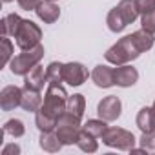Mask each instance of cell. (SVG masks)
Here are the masks:
<instances>
[{
    "mask_svg": "<svg viewBox=\"0 0 155 155\" xmlns=\"http://www.w3.org/2000/svg\"><path fill=\"white\" fill-rule=\"evenodd\" d=\"M153 33L146 31V29H139L131 35H126L122 37L120 40H117L106 53H104V58L110 62V64H115V66H122V64H128L135 58H139L144 51L151 49L153 46Z\"/></svg>",
    "mask_w": 155,
    "mask_h": 155,
    "instance_id": "obj_1",
    "label": "cell"
},
{
    "mask_svg": "<svg viewBox=\"0 0 155 155\" xmlns=\"http://www.w3.org/2000/svg\"><path fill=\"white\" fill-rule=\"evenodd\" d=\"M66 101H68V93H66L64 86L58 82H48L40 111H44L46 115L58 120V117L66 111Z\"/></svg>",
    "mask_w": 155,
    "mask_h": 155,
    "instance_id": "obj_2",
    "label": "cell"
},
{
    "mask_svg": "<svg viewBox=\"0 0 155 155\" xmlns=\"http://www.w3.org/2000/svg\"><path fill=\"white\" fill-rule=\"evenodd\" d=\"M81 131H82V124H81V119H79V117H75V115L69 113V111H64V113L58 117L55 133L58 135V139H60V142H62L64 146L77 144Z\"/></svg>",
    "mask_w": 155,
    "mask_h": 155,
    "instance_id": "obj_3",
    "label": "cell"
},
{
    "mask_svg": "<svg viewBox=\"0 0 155 155\" xmlns=\"http://www.w3.org/2000/svg\"><path fill=\"white\" fill-rule=\"evenodd\" d=\"M42 57H44V46H42V44L35 46L33 49H22V53H18L17 57L11 58L9 69H11L13 75H22V77H24V75H28L37 64H40Z\"/></svg>",
    "mask_w": 155,
    "mask_h": 155,
    "instance_id": "obj_4",
    "label": "cell"
},
{
    "mask_svg": "<svg viewBox=\"0 0 155 155\" xmlns=\"http://www.w3.org/2000/svg\"><path fill=\"white\" fill-rule=\"evenodd\" d=\"M102 142L108 146V148H117V150H122V151H131L135 148V135L124 128H108L106 133L102 135Z\"/></svg>",
    "mask_w": 155,
    "mask_h": 155,
    "instance_id": "obj_5",
    "label": "cell"
},
{
    "mask_svg": "<svg viewBox=\"0 0 155 155\" xmlns=\"http://www.w3.org/2000/svg\"><path fill=\"white\" fill-rule=\"evenodd\" d=\"M42 38V29L33 22V20H22L17 35H15V42L20 49H33L35 46L40 44Z\"/></svg>",
    "mask_w": 155,
    "mask_h": 155,
    "instance_id": "obj_6",
    "label": "cell"
},
{
    "mask_svg": "<svg viewBox=\"0 0 155 155\" xmlns=\"http://www.w3.org/2000/svg\"><path fill=\"white\" fill-rule=\"evenodd\" d=\"M120 111H122V102L117 95H108L104 97L99 106H97V113H99V119L106 120V122H113L120 117Z\"/></svg>",
    "mask_w": 155,
    "mask_h": 155,
    "instance_id": "obj_7",
    "label": "cell"
},
{
    "mask_svg": "<svg viewBox=\"0 0 155 155\" xmlns=\"http://www.w3.org/2000/svg\"><path fill=\"white\" fill-rule=\"evenodd\" d=\"M62 77H64V82L77 88V86H82L86 81H88V69L84 64L81 62H68L64 64V71H62Z\"/></svg>",
    "mask_w": 155,
    "mask_h": 155,
    "instance_id": "obj_8",
    "label": "cell"
},
{
    "mask_svg": "<svg viewBox=\"0 0 155 155\" xmlns=\"http://www.w3.org/2000/svg\"><path fill=\"white\" fill-rule=\"evenodd\" d=\"M22 91L18 86H6L0 91V108L4 111H11L22 102Z\"/></svg>",
    "mask_w": 155,
    "mask_h": 155,
    "instance_id": "obj_9",
    "label": "cell"
},
{
    "mask_svg": "<svg viewBox=\"0 0 155 155\" xmlns=\"http://www.w3.org/2000/svg\"><path fill=\"white\" fill-rule=\"evenodd\" d=\"M44 84H48V71L40 64H37L28 75H24V88H28V90L42 91Z\"/></svg>",
    "mask_w": 155,
    "mask_h": 155,
    "instance_id": "obj_10",
    "label": "cell"
},
{
    "mask_svg": "<svg viewBox=\"0 0 155 155\" xmlns=\"http://www.w3.org/2000/svg\"><path fill=\"white\" fill-rule=\"evenodd\" d=\"M113 73H115V84L120 88H130L139 81V71L130 64H122V66L113 68Z\"/></svg>",
    "mask_w": 155,
    "mask_h": 155,
    "instance_id": "obj_11",
    "label": "cell"
},
{
    "mask_svg": "<svg viewBox=\"0 0 155 155\" xmlns=\"http://www.w3.org/2000/svg\"><path fill=\"white\" fill-rule=\"evenodd\" d=\"M35 13L44 24H53L60 17V8L55 2H51V0H40L38 6L35 8Z\"/></svg>",
    "mask_w": 155,
    "mask_h": 155,
    "instance_id": "obj_12",
    "label": "cell"
},
{
    "mask_svg": "<svg viewBox=\"0 0 155 155\" xmlns=\"http://www.w3.org/2000/svg\"><path fill=\"white\" fill-rule=\"evenodd\" d=\"M91 81H93L95 86H99V88H111V86H115V73H113V68L104 66V64L95 66V69L91 71Z\"/></svg>",
    "mask_w": 155,
    "mask_h": 155,
    "instance_id": "obj_13",
    "label": "cell"
},
{
    "mask_svg": "<svg viewBox=\"0 0 155 155\" xmlns=\"http://www.w3.org/2000/svg\"><path fill=\"white\" fill-rule=\"evenodd\" d=\"M135 122L142 133H155V111H153V108H148V106L140 108Z\"/></svg>",
    "mask_w": 155,
    "mask_h": 155,
    "instance_id": "obj_14",
    "label": "cell"
},
{
    "mask_svg": "<svg viewBox=\"0 0 155 155\" xmlns=\"http://www.w3.org/2000/svg\"><path fill=\"white\" fill-rule=\"evenodd\" d=\"M20 106H22L26 111H38V110H40V106H42L40 91H35V90H28V88H24Z\"/></svg>",
    "mask_w": 155,
    "mask_h": 155,
    "instance_id": "obj_15",
    "label": "cell"
},
{
    "mask_svg": "<svg viewBox=\"0 0 155 155\" xmlns=\"http://www.w3.org/2000/svg\"><path fill=\"white\" fill-rule=\"evenodd\" d=\"M66 111H69V113H73L75 117L82 119V115H84V111H86V99H84V95H81V93L68 95Z\"/></svg>",
    "mask_w": 155,
    "mask_h": 155,
    "instance_id": "obj_16",
    "label": "cell"
},
{
    "mask_svg": "<svg viewBox=\"0 0 155 155\" xmlns=\"http://www.w3.org/2000/svg\"><path fill=\"white\" fill-rule=\"evenodd\" d=\"M38 144H40V148H42L44 151H49V153H57V151H60V148L64 146L55 131H42Z\"/></svg>",
    "mask_w": 155,
    "mask_h": 155,
    "instance_id": "obj_17",
    "label": "cell"
},
{
    "mask_svg": "<svg viewBox=\"0 0 155 155\" xmlns=\"http://www.w3.org/2000/svg\"><path fill=\"white\" fill-rule=\"evenodd\" d=\"M22 20L24 18H20L17 13H9L8 17H4L2 22H0V26H2V37H15Z\"/></svg>",
    "mask_w": 155,
    "mask_h": 155,
    "instance_id": "obj_18",
    "label": "cell"
},
{
    "mask_svg": "<svg viewBox=\"0 0 155 155\" xmlns=\"http://www.w3.org/2000/svg\"><path fill=\"white\" fill-rule=\"evenodd\" d=\"M117 8H119L122 18L126 20V24H133V22L137 20V17H139L137 0H120Z\"/></svg>",
    "mask_w": 155,
    "mask_h": 155,
    "instance_id": "obj_19",
    "label": "cell"
},
{
    "mask_svg": "<svg viewBox=\"0 0 155 155\" xmlns=\"http://www.w3.org/2000/svg\"><path fill=\"white\" fill-rule=\"evenodd\" d=\"M106 24H108V28H110V31H113V33H120L128 24H126V20L122 18V15H120V11H119V8L115 6L113 9H110V13H108V18H106Z\"/></svg>",
    "mask_w": 155,
    "mask_h": 155,
    "instance_id": "obj_20",
    "label": "cell"
},
{
    "mask_svg": "<svg viewBox=\"0 0 155 155\" xmlns=\"http://www.w3.org/2000/svg\"><path fill=\"white\" fill-rule=\"evenodd\" d=\"M82 130L88 131L90 135L97 137V139H102V135H104L106 130H108V124H106V120H102V119H90L88 122L82 124Z\"/></svg>",
    "mask_w": 155,
    "mask_h": 155,
    "instance_id": "obj_21",
    "label": "cell"
},
{
    "mask_svg": "<svg viewBox=\"0 0 155 155\" xmlns=\"http://www.w3.org/2000/svg\"><path fill=\"white\" fill-rule=\"evenodd\" d=\"M77 146H79L82 151H86V153H95L97 150H99V142H97V137H93V135H90L88 131H81V135H79V140H77Z\"/></svg>",
    "mask_w": 155,
    "mask_h": 155,
    "instance_id": "obj_22",
    "label": "cell"
},
{
    "mask_svg": "<svg viewBox=\"0 0 155 155\" xmlns=\"http://www.w3.org/2000/svg\"><path fill=\"white\" fill-rule=\"evenodd\" d=\"M35 124L40 131H55L57 119H53V117H49V115H46L44 111L38 110V111H35Z\"/></svg>",
    "mask_w": 155,
    "mask_h": 155,
    "instance_id": "obj_23",
    "label": "cell"
},
{
    "mask_svg": "<svg viewBox=\"0 0 155 155\" xmlns=\"http://www.w3.org/2000/svg\"><path fill=\"white\" fill-rule=\"evenodd\" d=\"M4 131H6L8 135H11V137L18 139V137H22V135L26 133V126H24V122H22L20 119H9V120L4 124Z\"/></svg>",
    "mask_w": 155,
    "mask_h": 155,
    "instance_id": "obj_24",
    "label": "cell"
},
{
    "mask_svg": "<svg viewBox=\"0 0 155 155\" xmlns=\"http://www.w3.org/2000/svg\"><path fill=\"white\" fill-rule=\"evenodd\" d=\"M46 71H48V82H58V84L64 82V77H62L64 64L62 62H51L46 68Z\"/></svg>",
    "mask_w": 155,
    "mask_h": 155,
    "instance_id": "obj_25",
    "label": "cell"
},
{
    "mask_svg": "<svg viewBox=\"0 0 155 155\" xmlns=\"http://www.w3.org/2000/svg\"><path fill=\"white\" fill-rule=\"evenodd\" d=\"M139 144L144 150V153H155V133H142Z\"/></svg>",
    "mask_w": 155,
    "mask_h": 155,
    "instance_id": "obj_26",
    "label": "cell"
},
{
    "mask_svg": "<svg viewBox=\"0 0 155 155\" xmlns=\"http://www.w3.org/2000/svg\"><path fill=\"white\" fill-rule=\"evenodd\" d=\"M0 44H2V66H6L13 58V44H11V40L8 37H2Z\"/></svg>",
    "mask_w": 155,
    "mask_h": 155,
    "instance_id": "obj_27",
    "label": "cell"
},
{
    "mask_svg": "<svg viewBox=\"0 0 155 155\" xmlns=\"http://www.w3.org/2000/svg\"><path fill=\"white\" fill-rule=\"evenodd\" d=\"M140 24H142V29H146L150 33H155V9L144 13L140 17Z\"/></svg>",
    "mask_w": 155,
    "mask_h": 155,
    "instance_id": "obj_28",
    "label": "cell"
},
{
    "mask_svg": "<svg viewBox=\"0 0 155 155\" xmlns=\"http://www.w3.org/2000/svg\"><path fill=\"white\" fill-rule=\"evenodd\" d=\"M137 9H139L140 15L155 9V0H137Z\"/></svg>",
    "mask_w": 155,
    "mask_h": 155,
    "instance_id": "obj_29",
    "label": "cell"
},
{
    "mask_svg": "<svg viewBox=\"0 0 155 155\" xmlns=\"http://www.w3.org/2000/svg\"><path fill=\"white\" fill-rule=\"evenodd\" d=\"M17 2H18V6H20L24 11H31V9H35V8L38 6L40 0H17Z\"/></svg>",
    "mask_w": 155,
    "mask_h": 155,
    "instance_id": "obj_30",
    "label": "cell"
},
{
    "mask_svg": "<svg viewBox=\"0 0 155 155\" xmlns=\"http://www.w3.org/2000/svg\"><path fill=\"white\" fill-rule=\"evenodd\" d=\"M20 153V146L18 144H8V146H4V150H2V155H18Z\"/></svg>",
    "mask_w": 155,
    "mask_h": 155,
    "instance_id": "obj_31",
    "label": "cell"
},
{
    "mask_svg": "<svg viewBox=\"0 0 155 155\" xmlns=\"http://www.w3.org/2000/svg\"><path fill=\"white\" fill-rule=\"evenodd\" d=\"M2 2H4V4H8V2H11V0H2Z\"/></svg>",
    "mask_w": 155,
    "mask_h": 155,
    "instance_id": "obj_32",
    "label": "cell"
},
{
    "mask_svg": "<svg viewBox=\"0 0 155 155\" xmlns=\"http://www.w3.org/2000/svg\"><path fill=\"white\" fill-rule=\"evenodd\" d=\"M151 108H153V111H155V101H153V106H151Z\"/></svg>",
    "mask_w": 155,
    "mask_h": 155,
    "instance_id": "obj_33",
    "label": "cell"
},
{
    "mask_svg": "<svg viewBox=\"0 0 155 155\" xmlns=\"http://www.w3.org/2000/svg\"><path fill=\"white\" fill-rule=\"evenodd\" d=\"M51 2H55V0H51Z\"/></svg>",
    "mask_w": 155,
    "mask_h": 155,
    "instance_id": "obj_34",
    "label": "cell"
}]
</instances>
